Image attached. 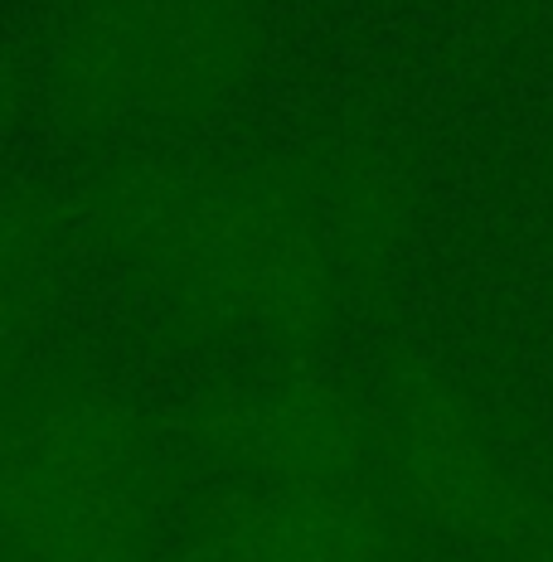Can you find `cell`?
I'll return each mask as SVG.
<instances>
[{"mask_svg": "<svg viewBox=\"0 0 553 562\" xmlns=\"http://www.w3.org/2000/svg\"><path fill=\"white\" fill-rule=\"evenodd\" d=\"M239 0H68L34 102L88 156L209 140L248 68Z\"/></svg>", "mask_w": 553, "mask_h": 562, "instance_id": "obj_2", "label": "cell"}, {"mask_svg": "<svg viewBox=\"0 0 553 562\" xmlns=\"http://www.w3.org/2000/svg\"><path fill=\"white\" fill-rule=\"evenodd\" d=\"M88 267L74 180H0V349L40 355Z\"/></svg>", "mask_w": 553, "mask_h": 562, "instance_id": "obj_3", "label": "cell"}, {"mask_svg": "<svg viewBox=\"0 0 553 562\" xmlns=\"http://www.w3.org/2000/svg\"><path fill=\"white\" fill-rule=\"evenodd\" d=\"M0 562H175L170 417L112 359L49 345L0 389Z\"/></svg>", "mask_w": 553, "mask_h": 562, "instance_id": "obj_1", "label": "cell"}]
</instances>
